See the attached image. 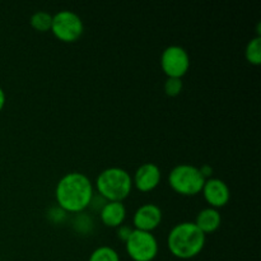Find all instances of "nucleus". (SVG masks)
Listing matches in <instances>:
<instances>
[{"label": "nucleus", "instance_id": "nucleus-1", "mask_svg": "<svg viewBox=\"0 0 261 261\" xmlns=\"http://www.w3.org/2000/svg\"><path fill=\"white\" fill-rule=\"evenodd\" d=\"M93 195L92 181L82 172H69L64 175L55 189L59 208L66 213H82L89 206Z\"/></svg>", "mask_w": 261, "mask_h": 261}, {"label": "nucleus", "instance_id": "nucleus-2", "mask_svg": "<svg viewBox=\"0 0 261 261\" xmlns=\"http://www.w3.org/2000/svg\"><path fill=\"white\" fill-rule=\"evenodd\" d=\"M205 234L194 222H182L172 227L167 237V246L177 259L188 260L198 256L205 246Z\"/></svg>", "mask_w": 261, "mask_h": 261}, {"label": "nucleus", "instance_id": "nucleus-3", "mask_svg": "<svg viewBox=\"0 0 261 261\" xmlns=\"http://www.w3.org/2000/svg\"><path fill=\"white\" fill-rule=\"evenodd\" d=\"M96 188L105 200L122 201L132 193L133 177L124 168L109 167L97 176Z\"/></svg>", "mask_w": 261, "mask_h": 261}, {"label": "nucleus", "instance_id": "nucleus-4", "mask_svg": "<svg viewBox=\"0 0 261 261\" xmlns=\"http://www.w3.org/2000/svg\"><path fill=\"white\" fill-rule=\"evenodd\" d=\"M168 182L176 193L185 196H194L201 191L205 177L200 172L199 167L189 163H182L175 166L171 170L168 175Z\"/></svg>", "mask_w": 261, "mask_h": 261}, {"label": "nucleus", "instance_id": "nucleus-5", "mask_svg": "<svg viewBox=\"0 0 261 261\" xmlns=\"http://www.w3.org/2000/svg\"><path fill=\"white\" fill-rule=\"evenodd\" d=\"M50 31L63 42H74L83 35L84 23L73 10H60L53 15Z\"/></svg>", "mask_w": 261, "mask_h": 261}, {"label": "nucleus", "instance_id": "nucleus-6", "mask_svg": "<svg viewBox=\"0 0 261 261\" xmlns=\"http://www.w3.org/2000/svg\"><path fill=\"white\" fill-rule=\"evenodd\" d=\"M125 247L134 261H153L158 254V242L152 232L133 229Z\"/></svg>", "mask_w": 261, "mask_h": 261}, {"label": "nucleus", "instance_id": "nucleus-7", "mask_svg": "<svg viewBox=\"0 0 261 261\" xmlns=\"http://www.w3.org/2000/svg\"><path fill=\"white\" fill-rule=\"evenodd\" d=\"M161 68L167 78H182L190 68V56L180 45H170L162 51Z\"/></svg>", "mask_w": 261, "mask_h": 261}, {"label": "nucleus", "instance_id": "nucleus-8", "mask_svg": "<svg viewBox=\"0 0 261 261\" xmlns=\"http://www.w3.org/2000/svg\"><path fill=\"white\" fill-rule=\"evenodd\" d=\"M201 191H203V195L205 198L206 203L212 208H222L231 199V190H229L228 185L223 180H221V178H206Z\"/></svg>", "mask_w": 261, "mask_h": 261}, {"label": "nucleus", "instance_id": "nucleus-9", "mask_svg": "<svg viewBox=\"0 0 261 261\" xmlns=\"http://www.w3.org/2000/svg\"><path fill=\"white\" fill-rule=\"evenodd\" d=\"M161 222H162V211L160 206L153 203L143 204L135 211L134 217H133L134 229H139V231L152 232L160 226Z\"/></svg>", "mask_w": 261, "mask_h": 261}, {"label": "nucleus", "instance_id": "nucleus-10", "mask_svg": "<svg viewBox=\"0 0 261 261\" xmlns=\"http://www.w3.org/2000/svg\"><path fill=\"white\" fill-rule=\"evenodd\" d=\"M161 170L155 163H143L134 173L133 186L143 193L154 190L161 181Z\"/></svg>", "mask_w": 261, "mask_h": 261}, {"label": "nucleus", "instance_id": "nucleus-11", "mask_svg": "<svg viewBox=\"0 0 261 261\" xmlns=\"http://www.w3.org/2000/svg\"><path fill=\"white\" fill-rule=\"evenodd\" d=\"M101 221L107 227H120L126 218V208L122 201H107L102 206Z\"/></svg>", "mask_w": 261, "mask_h": 261}, {"label": "nucleus", "instance_id": "nucleus-12", "mask_svg": "<svg viewBox=\"0 0 261 261\" xmlns=\"http://www.w3.org/2000/svg\"><path fill=\"white\" fill-rule=\"evenodd\" d=\"M194 223H195L196 227H198V228L206 236L208 233L216 232L217 229L221 227V213L218 212V209L212 208V206L204 208L199 212Z\"/></svg>", "mask_w": 261, "mask_h": 261}, {"label": "nucleus", "instance_id": "nucleus-13", "mask_svg": "<svg viewBox=\"0 0 261 261\" xmlns=\"http://www.w3.org/2000/svg\"><path fill=\"white\" fill-rule=\"evenodd\" d=\"M30 23L36 31H38V32H46V31L51 30V24H53V15L47 12L40 10V12L33 13L32 17H31L30 19Z\"/></svg>", "mask_w": 261, "mask_h": 261}, {"label": "nucleus", "instance_id": "nucleus-14", "mask_svg": "<svg viewBox=\"0 0 261 261\" xmlns=\"http://www.w3.org/2000/svg\"><path fill=\"white\" fill-rule=\"evenodd\" d=\"M245 56H246L247 61L252 65H260L261 63V37L251 38L247 42L246 48H245Z\"/></svg>", "mask_w": 261, "mask_h": 261}, {"label": "nucleus", "instance_id": "nucleus-15", "mask_svg": "<svg viewBox=\"0 0 261 261\" xmlns=\"http://www.w3.org/2000/svg\"><path fill=\"white\" fill-rule=\"evenodd\" d=\"M88 261H120V256L112 247L99 246L92 252Z\"/></svg>", "mask_w": 261, "mask_h": 261}, {"label": "nucleus", "instance_id": "nucleus-16", "mask_svg": "<svg viewBox=\"0 0 261 261\" xmlns=\"http://www.w3.org/2000/svg\"><path fill=\"white\" fill-rule=\"evenodd\" d=\"M182 81L180 78H167L165 82V92L167 96L176 97L181 93L182 91Z\"/></svg>", "mask_w": 261, "mask_h": 261}, {"label": "nucleus", "instance_id": "nucleus-17", "mask_svg": "<svg viewBox=\"0 0 261 261\" xmlns=\"http://www.w3.org/2000/svg\"><path fill=\"white\" fill-rule=\"evenodd\" d=\"M92 224H93V222H92L91 217L88 216H76L75 221H74V227L79 232H89Z\"/></svg>", "mask_w": 261, "mask_h": 261}, {"label": "nucleus", "instance_id": "nucleus-18", "mask_svg": "<svg viewBox=\"0 0 261 261\" xmlns=\"http://www.w3.org/2000/svg\"><path fill=\"white\" fill-rule=\"evenodd\" d=\"M133 228L129 226H125V224H121L120 227H117V237H119L121 241L126 242V240L129 239V236L132 234Z\"/></svg>", "mask_w": 261, "mask_h": 261}, {"label": "nucleus", "instance_id": "nucleus-19", "mask_svg": "<svg viewBox=\"0 0 261 261\" xmlns=\"http://www.w3.org/2000/svg\"><path fill=\"white\" fill-rule=\"evenodd\" d=\"M5 102H7V97H5V92H4V89H3L2 87H0V111H2V110L4 109Z\"/></svg>", "mask_w": 261, "mask_h": 261}, {"label": "nucleus", "instance_id": "nucleus-20", "mask_svg": "<svg viewBox=\"0 0 261 261\" xmlns=\"http://www.w3.org/2000/svg\"><path fill=\"white\" fill-rule=\"evenodd\" d=\"M0 261H2V260H0Z\"/></svg>", "mask_w": 261, "mask_h": 261}]
</instances>
